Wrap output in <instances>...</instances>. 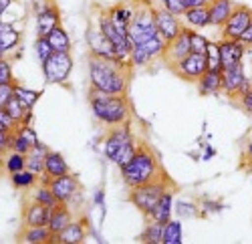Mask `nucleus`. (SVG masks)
Returning <instances> with one entry per match:
<instances>
[{"instance_id":"56","label":"nucleus","mask_w":252,"mask_h":244,"mask_svg":"<svg viewBox=\"0 0 252 244\" xmlns=\"http://www.w3.org/2000/svg\"><path fill=\"white\" fill-rule=\"evenodd\" d=\"M158 2H159V4H163V2H165V0H158Z\"/></svg>"},{"instance_id":"9","label":"nucleus","mask_w":252,"mask_h":244,"mask_svg":"<svg viewBox=\"0 0 252 244\" xmlns=\"http://www.w3.org/2000/svg\"><path fill=\"white\" fill-rule=\"evenodd\" d=\"M190 53H192V29L184 25L182 30H180V34L172 40V43L165 45V51H163L161 59L165 61L167 67H172V65L178 63V61L186 59Z\"/></svg>"},{"instance_id":"31","label":"nucleus","mask_w":252,"mask_h":244,"mask_svg":"<svg viewBox=\"0 0 252 244\" xmlns=\"http://www.w3.org/2000/svg\"><path fill=\"white\" fill-rule=\"evenodd\" d=\"M163 226L165 224H161V222L150 218V224L145 226L143 232L139 234V240L150 242V244H163Z\"/></svg>"},{"instance_id":"50","label":"nucleus","mask_w":252,"mask_h":244,"mask_svg":"<svg viewBox=\"0 0 252 244\" xmlns=\"http://www.w3.org/2000/svg\"><path fill=\"white\" fill-rule=\"evenodd\" d=\"M240 40H242V43H244L248 49H252V25L246 29V32L240 36Z\"/></svg>"},{"instance_id":"37","label":"nucleus","mask_w":252,"mask_h":244,"mask_svg":"<svg viewBox=\"0 0 252 244\" xmlns=\"http://www.w3.org/2000/svg\"><path fill=\"white\" fill-rule=\"evenodd\" d=\"M154 61V57L145 51L141 45H137V47H133L131 49V55H129V63L133 65V67H145V65H150Z\"/></svg>"},{"instance_id":"40","label":"nucleus","mask_w":252,"mask_h":244,"mask_svg":"<svg viewBox=\"0 0 252 244\" xmlns=\"http://www.w3.org/2000/svg\"><path fill=\"white\" fill-rule=\"evenodd\" d=\"M31 148H32V144H31V141L23 135V133H20L18 129H14V133H12V150L14 152H18V153H29L31 152Z\"/></svg>"},{"instance_id":"48","label":"nucleus","mask_w":252,"mask_h":244,"mask_svg":"<svg viewBox=\"0 0 252 244\" xmlns=\"http://www.w3.org/2000/svg\"><path fill=\"white\" fill-rule=\"evenodd\" d=\"M184 4H186V10H190V8H208L210 0H184Z\"/></svg>"},{"instance_id":"52","label":"nucleus","mask_w":252,"mask_h":244,"mask_svg":"<svg viewBox=\"0 0 252 244\" xmlns=\"http://www.w3.org/2000/svg\"><path fill=\"white\" fill-rule=\"evenodd\" d=\"M10 6H12V0H0V14H6Z\"/></svg>"},{"instance_id":"49","label":"nucleus","mask_w":252,"mask_h":244,"mask_svg":"<svg viewBox=\"0 0 252 244\" xmlns=\"http://www.w3.org/2000/svg\"><path fill=\"white\" fill-rule=\"evenodd\" d=\"M248 91H252V81H250V79L246 77V79L242 81V85L238 87V93H236V99H238V97H242V95H246Z\"/></svg>"},{"instance_id":"43","label":"nucleus","mask_w":252,"mask_h":244,"mask_svg":"<svg viewBox=\"0 0 252 244\" xmlns=\"http://www.w3.org/2000/svg\"><path fill=\"white\" fill-rule=\"evenodd\" d=\"M18 125L14 123L12 115L8 113V109H0V131H14Z\"/></svg>"},{"instance_id":"28","label":"nucleus","mask_w":252,"mask_h":244,"mask_svg":"<svg viewBox=\"0 0 252 244\" xmlns=\"http://www.w3.org/2000/svg\"><path fill=\"white\" fill-rule=\"evenodd\" d=\"M49 43L53 47V51H59V53H71V38H69V32L63 29L61 25L57 29H53L49 34Z\"/></svg>"},{"instance_id":"42","label":"nucleus","mask_w":252,"mask_h":244,"mask_svg":"<svg viewBox=\"0 0 252 244\" xmlns=\"http://www.w3.org/2000/svg\"><path fill=\"white\" fill-rule=\"evenodd\" d=\"M12 97H14V83H0V109L6 107Z\"/></svg>"},{"instance_id":"18","label":"nucleus","mask_w":252,"mask_h":244,"mask_svg":"<svg viewBox=\"0 0 252 244\" xmlns=\"http://www.w3.org/2000/svg\"><path fill=\"white\" fill-rule=\"evenodd\" d=\"M85 238H87V220L85 218L73 220L65 230L57 234V242H63V244H81V242H85Z\"/></svg>"},{"instance_id":"15","label":"nucleus","mask_w":252,"mask_h":244,"mask_svg":"<svg viewBox=\"0 0 252 244\" xmlns=\"http://www.w3.org/2000/svg\"><path fill=\"white\" fill-rule=\"evenodd\" d=\"M61 25V12L53 2H49V6L45 10H40L36 14V36H47L53 29H57Z\"/></svg>"},{"instance_id":"39","label":"nucleus","mask_w":252,"mask_h":244,"mask_svg":"<svg viewBox=\"0 0 252 244\" xmlns=\"http://www.w3.org/2000/svg\"><path fill=\"white\" fill-rule=\"evenodd\" d=\"M176 214L180 218H196L200 214V208L190 200H180L176 202Z\"/></svg>"},{"instance_id":"11","label":"nucleus","mask_w":252,"mask_h":244,"mask_svg":"<svg viewBox=\"0 0 252 244\" xmlns=\"http://www.w3.org/2000/svg\"><path fill=\"white\" fill-rule=\"evenodd\" d=\"M87 45H89V51H91L93 57L109 59V61H119L113 43L101 32V29L97 27V23L87 27Z\"/></svg>"},{"instance_id":"7","label":"nucleus","mask_w":252,"mask_h":244,"mask_svg":"<svg viewBox=\"0 0 252 244\" xmlns=\"http://www.w3.org/2000/svg\"><path fill=\"white\" fill-rule=\"evenodd\" d=\"M73 71V57L71 53L55 51L43 63V77L49 85H63L67 83Z\"/></svg>"},{"instance_id":"47","label":"nucleus","mask_w":252,"mask_h":244,"mask_svg":"<svg viewBox=\"0 0 252 244\" xmlns=\"http://www.w3.org/2000/svg\"><path fill=\"white\" fill-rule=\"evenodd\" d=\"M238 103H240V107H242L248 115H252V91H248L246 95L238 97Z\"/></svg>"},{"instance_id":"6","label":"nucleus","mask_w":252,"mask_h":244,"mask_svg":"<svg viewBox=\"0 0 252 244\" xmlns=\"http://www.w3.org/2000/svg\"><path fill=\"white\" fill-rule=\"evenodd\" d=\"M158 34H159V30L156 25L154 6L135 2V12H133V18L129 20V27H127V36L131 40V45L133 47L143 45L145 40H150Z\"/></svg>"},{"instance_id":"22","label":"nucleus","mask_w":252,"mask_h":244,"mask_svg":"<svg viewBox=\"0 0 252 244\" xmlns=\"http://www.w3.org/2000/svg\"><path fill=\"white\" fill-rule=\"evenodd\" d=\"M133 12H135V4L129 6V4H115L107 10V16L111 18V23L119 29V30H125L127 32V27H129V20L133 18Z\"/></svg>"},{"instance_id":"53","label":"nucleus","mask_w":252,"mask_h":244,"mask_svg":"<svg viewBox=\"0 0 252 244\" xmlns=\"http://www.w3.org/2000/svg\"><path fill=\"white\" fill-rule=\"evenodd\" d=\"M244 155H246V159H250V161H252V141H250V144L246 146V152H244Z\"/></svg>"},{"instance_id":"17","label":"nucleus","mask_w":252,"mask_h":244,"mask_svg":"<svg viewBox=\"0 0 252 244\" xmlns=\"http://www.w3.org/2000/svg\"><path fill=\"white\" fill-rule=\"evenodd\" d=\"M234 2L232 0H210L208 4V12H210V27H224L226 20L230 18L234 10Z\"/></svg>"},{"instance_id":"12","label":"nucleus","mask_w":252,"mask_h":244,"mask_svg":"<svg viewBox=\"0 0 252 244\" xmlns=\"http://www.w3.org/2000/svg\"><path fill=\"white\" fill-rule=\"evenodd\" d=\"M47 184L51 186L53 194L57 196V200L61 204H71V202L77 198V194L81 192V184L79 180L73 174H65V176H59V178H51Z\"/></svg>"},{"instance_id":"27","label":"nucleus","mask_w":252,"mask_h":244,"mask_svg":"<svg viewBox=\"0 0 252 244\" xmlns=\"http://www.w3.org/2000/svg\"><path fill=\"white\" fill-rule=\"evenodd\" d=\"M20 240L31 244H45V242H55V234L51 232L49 226H25Z\"/></svg>"},{"instance_id":"29","label":"nucleus","mask_w":252,"mask_h":244,"mask_svg":"<svg viewBox=\"0 0 252 244\" xmlns=\"http://www.w3.org/2000/svg\"><path fill=\"white\" fill-rule=\"evenodd\" d=\"M184 23L190 29L210 27V12H208V8H190L184 12Z\"/></svg>"},{"instance_id":"26","label":"nucleus","mask_w":252,"mask_h":244,"mask_svg":"<svg viewBox=\"0 0 252 244\" xmlns=\"http://www.w3.org/2000/svg\"><path fill=\"white\" fill-rule=\"evenodd\" d=\"M172 210H174V188H170V190H165L163 192V196L159 198V202H158V206H156V210H154V216H152V220H158V222H161V224H167L172 218Z\"/></svg>"},{"instance_id":"4","label":"nucleus","mask_w":252,"mask_h":244,"mask_svg":"<svg viewBox=\"0 0 252 244\" xmlns=\"http://www.w3.org/2000/svg\"><path fill=\"white\" fill-rule=\"evenodd\" d=\"M137 144L139 141H135V135L131 133L129 121H127V123L109 127L107 135H105V141H103V153L121 170L123 166H127L131 157L135 155Z\"/></svg>"},{"instance_id":"30","label":"nucleus","mask_w":252,"mask_h":244,"mask_svg":"<svg viewBox=\"0 0 252 244\" xmlns=\"http://www.w3.org/2000/svg\"><path fill=\"white\" fill-rule=\"evenodd\" d=\"M2 168H4V172H8V174H16V172H20V170H27V155L10 150L8 153L2 155Z\"/></svg>"},{"instance_id":"33","label":"nucleus","mask_w":252,"mask_h":244,"mask_svg":"<svg viewBox=\"0 0 252 244\" xmlns=\"http://www.w3.org/2000/svg\"><path fill=\"white\" fill-rule=\"evenodd\" d=\"M14 97L23 103V107L27 111H32L34 103L40 99V91H34V89H29V87H23V85L14 83Z\"/></svg>"},{"instance_id":"19","label":"nucleus","mask_w":252,"mask_h":244,"mask_svg":"<svg viewBox=\"0 0 252 244\" xmlns=\"http://www.w3.org/2000/svg\"><path fill=\"white\" fill-rule=\"evenodd\" d=\"M51 208L43 206L40 202H31L25 210V226H49Z\"/></svg>"},{"instance_id":"46","label":"nucleus","mask_w":252,"mask_h":244,"mask_svg":"<svg viewBox=\"0 0 252 244\" xmlns=\"http://www.w3.org/2000/svg\"><path fill=\"white\" fill-rule=\"evenodd\" d=\"M224 206L220 202H214V200H204L202 202V214H214V212H220Z\"/></svg>"},{"instance_id":"45","label":"nucleus","mask_w":252,"mask_h":244,"mask_svg":"<svg viewBox=\"0 0 252 244\" xmlns=\"http://www.w3.org/2000/svg\"><path fill=\"white\" fill-rule=\"evenodd\" d=\"M163 8H167L172 14H176V16H184V12H186V4H184V0H165V2L161 4Z\"/></svg>"},{"instance_id":"36","label":"nucleus","mask_w":252,"mask_h":244,"mask_svg":"<svg viewBox=\"0 0 252 244\" xmlns=\"http://www.w3.org/2000/svg\"><path fill=\"white\" fill-rule=\"evenodd\" d=\"M206 55H208V69L210 71H222V55H220L218 43H212V40H210Z\"/></svg>"},{"instance_id":"32","label":"nucleus","mask_w":252,"mask_h":244,"mask_svg":"<svg viewBox=\"0 0 252 244\" xmlns=\"http://www.w3.org/2000/svg\"><path fill=\"white\" fill-rule=\"evenodd\" d=\"M38 174L31 172V170H20L16 174H10V184L16 188V190H29L32 188L36 182H38Z\"/></svg>"},{"instance_id":"41","label":"nucleus","mask_w":252,"mask_h":244,"mask_svg":"<svg viewBox=\"0 0 252 244\" xmlns=\"http://www.w3.org/2000/svg\"><path fill=\"white\" fill-rule=\"evenodd\" d=\"M208 43H210V38H206L196 29H192V53H206L208 51Z\"/></svg>"},{"instance_id":"10","label":"nucleus","mask_w":252,"mask_h":244,"mask_svg":"<svg viewBox=\"0 0 252 244\" xmlns=\"http://www.w3.org/2000/svg\"><path fill=\"white\" fill-rule=\"evenodd\" d=\"M252 25V8L238 4L230 18L226 20V25L222 27V38H232V40H240V36L246 32V29Z\"/></svg>"},{"instance_id":"21","label":"nucleus","mask_w":252,"mask_h":244,"mask_svg":"<svg viewBox=\"0 0 252 244\" xmlns=\"http://www.w3.org/2000/svg\"><path fill=\"white\" fill-rule=\"evenodd\" d=\"M200 95H218L222 93V71H206L198 81Z\"/></svg>"},{"instance_id":"8","label":"nucleus","mask_w":252,"mask_h":244,"mask_svg":"<svg viewBox=\"0 0 252 244\" xmlns=\"http://www.w3.org/2000/svg\"><path fill=\"white\" fill-rule=\"evenodd\" d=\"M170 69L180 79L190 81V83H198L200 77L208 71V55L206 53H190L186 59H182L176 65H172Z\"/></svg>"},{"instance_id":"25","label":"nucleus","mask_w":252,"mask_h":244,"mask_svg":"<svg viewBox=\"0 0 252 244\" xmlns=\"http://www.w3.org/2000/svg\"><path fill=\"white\" fill-rule=\"evenodd\" d=\"M65 174H71V168H69V164L65 161V157H63V153L49 152L47 164H45V174L43 176H47L51 180V178H59V176H65Z\"/></svg>"},{"instance_id":"5","label":"nucleus","mask_w":252,"mask_h":244,"mask_svg":"<svg viewBox=\"0 0 252 244\" xmlns=\"http://www.w3.org/2000/svg\"><path fill=\"white\" fill-rule=\"evenodd\" d=\"M170 188H174V184H172V180L167 178V174H165L159 180L150 182V184H143V186H137V188H129V202L145 218H152L159 198L163 196L165 190H170Z\"/></svg>"},{"instance_id":"13","label":"nucleus","mask_w":252,"mask_h":244,"mask_svg":"<svg viewBox=\"0 0 252 244\" xmlns=\"http://www.w3.org/2000/svg\"><path fill=\"white\" fill-rule=\"evenodd\" d=\"M154 16H156V25H158V30L163 36V40L165 43H172V40L180 34L182 27H184L180 23V16L172 14L163 6H154Z\"/></svg>"},{"instance_id":"34","label":"nucleus","mask_w":252,"mask_h":244,"mask_svg":"<svg viewBox=\"0 0 252 244\" xmlns=\"http://www.w3.org/2000/svg\"><path fill=\"white\" fill-rule=\"evenodd\" d=\"M32 200L34 202H40L43 206H47V208H55L57 204H61V202L57 200V196L53 194V190H51V186L49 184H43V186H38L36 190H34V196H32Z\"/></svg>"},{"instance_id":"20","label":"nucleus","mask_w":252,"mask_h":244,"mask_svg":"<svg viewBox=\"0 0 252 244\" xmlns=\"http://www.w3.org/2000/svg\"><path fill=\"white\" fill-rule=\"evenodd\" d=\"M73 222V214L69 210V204H57L51 210V220H49V228L55 234V242H57V234L63 232Z\"/></svg>"},{"instance_id":"35","label":"nucleus","mask_w":252,"mask_h":244,"mask_svg":"<svg viewBox=\"0 0 252 244\" xmlns=\"http://www.w3.org/2000/svg\"><path fill=\"white\" fill-rule=\"evenodd\" d=\"M182 222L170 220L163 226V244H180L182 242Z\"/></svg>"},{"instance_id":"3","label":"nucleus","mask_w":252,"mask_h":244,"mask_svg":"<svg viewBox=\"0 0 252 244\" xmlns=\"http://www.w3.org/2000/svg\"><path fill=\"white\" fill-rule=\"evenodd\" d=\"M89 103H91V111L97 117V121L107 127L127 123L131 119V107L125 95H105V93L91 89Z\"/></svg>"},{"instance_id":"1","label":"nucleus","mask_w":252,"mask_h":244,"mask_svg":"<svg viewBox=\"0 0 252 244\" xmlns=\"http://www.w3.org/2000/svg\"><path fill=\"white\" fill-rule=\"evenodd\" d=\"M89 79L91 89L105 95H125L129 85V77L133 67L127 61H109L89 55Z\"/></svg>"},{"instance_id":"23","label":"nucleus","mask_w":252,"mask_h":244,"mask_svg":"<svg viewBox=\"0 0 252 244\" xmlns=\"http://www.w3.org/2000/svg\"><path fill=\"white\" fill-rule=\"evenodd\" d=\"M47 155H49V150L43 144L32 146L31 152L27 153V170L43 176L45 174V164H47Z\"/></svg>"},{"instance_id":"44","label":"nucleus","mask_w":252,"mask_h":244,"mask_svg":"<svg viewBox=\"0 0 252 244\" xmlns=\"http://www.w3.org/2000/svg\"><path fill=\"white\" fill-rule=\"evenodd\" d=\"M0 83H14L12 65L6 61V57H2V61H0Z\"/></svg>"},{"instance_id":"14","label":"nucleus","mask_w":252,"mask_h":244,"mask_svg":"<svg viewBox=\"0 0 252 244\" xmlns=\"http://www.w3.org/2000/svg\"><path fill=\"white\" fill-rule=\"evenodd\" d=\"M218 47H220V55H222V69L242 63L246 49H248L242 40H232V38H222L218 43Z\"/></svg>"},{"instance_id":"24","label":"nucleus","mask_w":252,"mask_h":244,"mask_svg":"<svg viewBox=\"0 0 252 244\" xmlns=\"http://www.w3.org/2000/svg\"><path fill=\"white\" fill-rule=\"evenodd\" d=\"M18 43H20V32L10 23L0 25V53H2V57L12 53L18 47Z\"/></svg>"},{"instance_id":"16","label":"nucleus","mask_w":252,"mask_h":244,"mask_svg":"<svg viewBox=\"0 0 252 244\" xmlns=\"http://www.w3.org/2000/svg\"><path fill=\"white\" fill-rule=\"evenodd\" d=\"M244 79H246V75H244L242 63H238L234 67H228V69H222V93H226L228 97H236L238 87L242 85Z\"/></svg>"},{"instance_id":"2","label":"nucleus","mask_w":252,"mask_h":244,"mask_svg":"<svg viewBox=\"0 0 252 244\" xmlns=\"http://www.w3.org/2000/svg\"><path fill=\"white\" fill-rule=\"evenodd\" d=\"M119 172H121V178L127 188H137L143 184H150V182L165 176L156 152L145 144V141H139L135 155L131 157L129 164L123 166Z\"/></svg>"},{"instance_id":"38","label":"nucleus","mask_w":252,"mask_h":244,"mask_svg":"<svg viewBox=\"0 0 252 244\" xmlns=\"http://www.w3.org/2000/svg\"><path fill=\"white\" fill-rule=\"evenodd\" d=\"M34 51H36V57H38V61H40V65H43L45 61L55 53L47 36H36V40H34Z\"/></svg>"},{"instance_id":"55","label":"nucleus","mask_w":252,"mask_h":244,"mask_svg":"<svg viewBox=\"0 0 252 244\" xmlns=\"http://www.w3.org/2000/svg\"><path fill=\"white\" fill-rule=\"evenodd\" d=\"M135 2H141V4H152L154 0H135Z\"/></svg>"},{"instance_id":"54","label":"nucleus","mask_w":252,"mask_h":244,"mask_svg":"<svg viewBox=\"0 0 252 244\" xmlns=\"http://www.w3.org/2000/svg\"><path fill=\"white\" fill-rule=\"evenodd\" d=\"M214 153H216V152H214L212 148H206V155H204V159H210V157H212Z\"/></svg>"},{"instance_id":"51","label":"nucleus","mask_w":252,"mask_h":244,"mask_svg":"<svg viewBox=\"0 0 252 244\" xmlns=\"http://www.w3.org/2000/svg\"><path fill=\"white\" fill-rule=\"evenodd\" d=\"M95 204L101 206V208H105V192H103L101 188L95 190Z\"/></svg>"}]
</instances>
